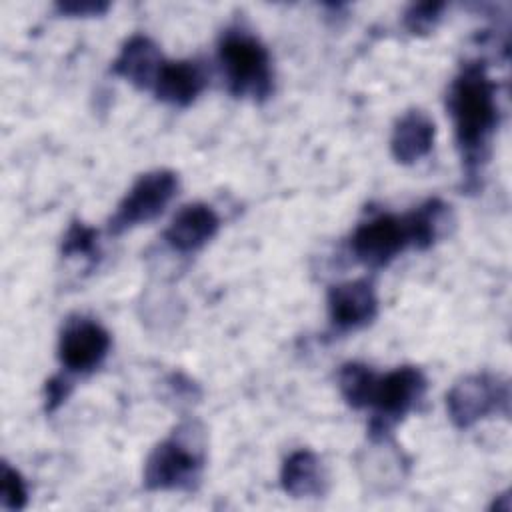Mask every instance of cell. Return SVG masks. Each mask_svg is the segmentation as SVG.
<instances>
[{"instance_id": "1", "label": "cell", "mask_w": 512, "mask_h": 512, "mask_svg": "<svg viewBox=\"0 0 512 512\" xmlns=\"http://www.w3.org/2000/svg\"><path fill=\"white\" fill-rule=\"evenodd\" d=\"M448 110L468 178H474L488 156V146L498 126L496 84L486 74L482 62L466 64L452 80Z\"/></svg>"}, {"instance_id": "2", "label": "cell", "mask_w": 512, "mask_h": 512, "mask_svg": "<svg viewBox=\"0 0 512 512\" xmlns=\"http://www.w3.org/2000/svg\"><path fill=\"white\" fill-rule=\"evenodd\" d=\"M218 60L228 90L234 96L260 102L272 94L274 74L270 54L248 30H226L218 42Z\"/></svg>"}, {"instance_id": "3", "label": "cell", "mask_w": 512, "mask_h": 512, "mask_svg": "<svg viewBox=\"0 0 512 512\" xmlns=\"http://www.w3.org/2000/svg\"><path fill=\"white\" fill-rule=\"evenodd\" d=\"M204 466V434L196 422L180 424L160 442L144 464L148 490H188Z\"/></svg>"}, {"instance_id": "4", "label": "cell", "mask_w": 512, "mask_h": 512, "mask_svg": "<svg viewBox=\"0 0 512 512\" xmlns=\"http://www.w3.org/2000/svg\"><path fill=\"white\" fill-rule=\"evenodd\" d=\"M424 392L426 378L414 366H402L384 376L376 374L368 402V406L374 408V418L370 422L372 438H384L392 424L416 408Z\"/></svg>"}, {"instance_id": "5", "label": "cell", "mask_w": 512, "mask_h": 512, "mask_svg": "<svg viewBox=\"0 0 512 512\" xmlns=\"http://www.w3.org/2000/svg\"><path fill=\"white\" fill-rule=\"evenodd\" d=\"M176 190L178 176L172 170H152L142 174L108 220V232L118 236L138 224L152 222L164 212Z\"/></svg>"}, {"instance_id": "6", "label": "cell", "mask_w": 512, "mask_h": 512, "mask_svg": "<svg viewBox=\"0 0 512 512\" xmlns=\"http://www.w3.org/2000/svg\"><path fill=\"white\" fill-rule=\"evenodd\" d=\"M508 398V384L484 372L456 382L446 396V408L456 428H470L494 412H508Z\"/></svg>"}, {"instance_id": "7", "label": "cell", "mask_w": 512, "mask_h": 512, "mask_svg": "<svg viewBox=\"0 0 512 512\" xmlns=\"http://www.w3.org/2000/svg\"><path fill=\"white\" fill-rule=\"evenodd\" d=\"M408 246H414L408 214L374 216L362 222L350 238L352 254L368 268H382L390 264Z\"/></svg>"}, {"instance_id": "8", "label": "cell", "mask_w": 512, "mask_h": 512, "mask_svg": "<svg viewBox=\"0 0 512 512\" xmlns=\"http://www.w3.org/2000/svg\"><path fill=\"white\" fill-rule=\"evenodd\" d=\"M110 350L108 330L86 316H70L60 332L58 358L60 364L74 372L86 374L102 364Z\"/></svg>"}, {"instance_id": "9", "label": "cell", "mask_w": 512, "mask_h": 512, "mask_svg": "<svg viewBox=\"0 0 512 512\" xmlns=\"http://www.w3.org/2000/svg\"><path fill=\"white\" fill-rule=\"evenodd\" d=\"M378 298L368 280H348L328 290V314L338 330H356L374 320Z\"/></svg>"}, {"instance_id": "10", "label": "cell", "mask_w": 512, "mask_h": 512, "mask_svg": "<svg viewBox=\"0 0 512 512\" xmlns=\"http://www.w3.org/2000/svg\"><path fill=\"white\" fill-rule=\"evenodd\" d=\"M220 228V218L212 206L194 202L182 206L164 232L166 244L182 254L200 250Z\"/></svg>"}, {"instance_id": "11", "label": "cell", "mask_w": 512, "mask_h": 512, "mask_svg": "<svg viewBox=\"0 0 512 512\" xmlns=\"http://www.w3.org/2000/svg\"><path fill=\"white\" fill-rule=\"evenodd\" d=\"M164 62L166 60L152 38L134 34L120 48L112 62V72L140 90H152Z\"/></svg>"}, {"instance_id": "12", "label": "cell", "mask_w": 512, "mask_h": 512, "mask_svg": "<svg viewBox=\"0 0 512 512\" xmlns=\"http://www.w3.org/2000/svg\"><path fill=\"white\" fill-rule=\"evenodd\" d=\"M208 84L206 68L196 60L164 62L152 92L158 100L172 106L192 104Z\"/></svg>"}, {"instance_id": "13", "label": "cell", "mask_w": 512, "mask_h": 512, "mask_svg": "<svg viewBox=\"0 0 512 512\" xmlns=\"http://www.w3.org/2000/svg\"><path fill=\"white\" fill-rule=\"evenodd\" d=\"M434 122L422 110H410L398 118L390 138L392 156L400 164H414L424 158L434 144Z\"/></svg>"}, {"instance_id": "14", "label": "cell", "mask_w": 512, "mask_h": 512, "mask_svg": "<svg viewBox=\"0 0 512 512\" xmlns=\"http://www.w3.org/2000/svg\"><path fill=\"white\" fill-rule=\"evenodd\" d=\"M280 482L284 492L294 498H316L326 492L328 476L314 452L296 450L284 460Z\"/></svg>"}, {"instance_id": "15", "label": "cell", "mask_w": 512, "mask_h": 512, "mask_svg": "<svg viewBox=\"0 0 512 512\" xmlns=\"http://www.w3.org/2000/svg\"><path fill=\"white\" fill-rule=\"evenodd\" d=\"M414 248L426 250L436 244L454 224L452 210L438 198H430L408 214Z\"/></svg>"}, {"instance_id": "16", "label": "cell", "mask_w": 512, "mask_h": 512, "mask_svg": "<svg viewBox=\"0 0 512 512\" xmlns=\"http://www.w3.org/2000/svg\"><path fill=\"white\" fill-rule=\"evenodd\" d=\"M376 374L360 362H348L338 372V388L352 408H368Z\"/></svg>"}, {"instance_id": "17", "label": "cell", "mask_w": 512, "mask_h": 512, "mask_svg": "<svg viewBox=\"0 0 512 512\" xmlns=\"http://www.w3.org/2000/svg\"><path fill=\"white\" fill-rule=\"evenodd\" d=\"M28 492L22 476L8 462L2 464V488H0V506L4 510H22L26 506Z\"/></svg>"}, {"instance_id": "18", "label": "cell", "mask_w": 512, "mask_h": 512, "mask_svg": "<svg viewBox=\"0 0 512 512\" xmlns=\"http://www.w3.org/2000/svg\"><path fill=\"white\" fill-rule=\"evenodd\" d=\"M442 8H444L442 2L412 4L404 14V24L412 34H426L436 26Z\"/></svg>"}, {"instance_id": "19", "label": "cell", "mask_w": 512, "mask_h": 512, "mask_svg": "<svg viewBox=\"0 0 512 512\" xmlns=\"http://www.w3.org/2000/svg\"><path fill=\"white\" fill-rule=\"evenodd\" d=\"M96 236L98 232L94 228L74 222L64 236L62 252L66 256H92L96 252Z\"/></svg>"}, {"instance_id": "20", "label": "cell", "mask_w": 512, "mask_h": 512, "mask_svg": "<svg viewBox=\"0 0 512 512\" xmlns=\"http://www.w3.org/2000/svg\"><path fill=\"white\" fill-rule=\"evenodd\" d=\"M58 10L62 14H70V16H98L102 12L108 10L106 2H60Z\"/></svg>"}, {"instance_id": "21", "label": "cell", "mask_w": 512, "mask_h": 512, "mask_svg": "<svg viewBox=\"0 0 512 512\" xmlns=\"http://www.w3.org/2000/svg\"><path fill=\"white\" fill-rule=\"evenodd\" d=\"M68 392H70V386L62 376L48 380L46 382V408L50 412L56 410L62 404V400L68 396Z\"/></svg>"}]
</instances>
